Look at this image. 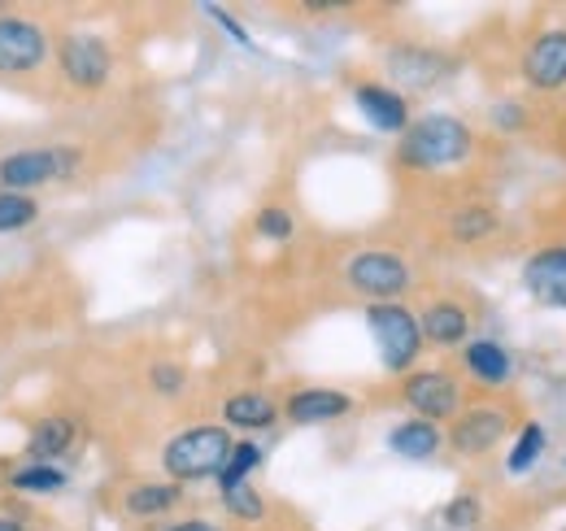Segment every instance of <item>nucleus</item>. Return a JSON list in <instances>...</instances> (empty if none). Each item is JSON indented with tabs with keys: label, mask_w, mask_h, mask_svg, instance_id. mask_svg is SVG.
I'll return each instance as SVG.
<instances>
[{
	"label": "nucleus",
	"mask_w": 566,
	"mask_h": 531,
	"mask_svg": "<svg viewBox=\"0 0 566 531\" xmlns=\"http://www.w3.org/2000/svg\"><path fill=\"white\" fill-rule=\"evenodd\" d=\"M523 79L536 92H558V87H566V27H545L523 49Z\"/></svg>",
	"instance_id": "7"
},
{
	"label": "nucleus",
	"mask_w": 566,
	"mask_h": 531,
	"mask_svg": "<svg viewBox=\"0 0 566 531\" xmlns=\"http://www.w3.org/2000/svg\"><path fill=\"white\" fill-rule=\"evenodd\" d=\"M388 70H392L397 83H406V87H427V83H436V79L444 74V58H436V53H427V49H392V53H388Z\"/></svg>",
	"instance_id": "19"
},
{
	"label": "nucleus",
	"mask_w": 566,
	"mask_h": 531,
	"mask_svg": "<svg viewBox=\"0 0 566 531\" xmlns=\"http://www.w3.org/2000/svg\"><path fill=\"white\" fill-rule=\"evenodd\" d=\"M206 13H210L213 22H218V27H222V31H227V35L235 40V44H244V49H253V35H249V31L240 27V18H235V13H227V9H218V4H206Z\"/></svg>",
	"instance_id": "31"
},
{
	"label": "nucleus",
	"mask_w": 566,
	"mask_h": 531,
	"mask_svg": "<svg viewBox=\"0 0 566 531\" xmlns=\"http://www.w3.org/2000/svg\"><path fill=\"white\" fill-rule=\"evenodd\" d=\"M262 466V449L253 445V440H235V449H231V458L227 466L218 470V488L227 492V488H240V483H249V475Z\"/></svg>",
	"instance_id": "23"
},
{
	"label": "nucleus",
	"mask_w": 566,
	"mask_h": 531,
	"mask_svg": "<svg viewBox=\"0 0 566 531\" xmlns=\"http://www.w3.org/2000/svg\"><path fill=\"white\" fill-rule=\"evenodd\" d=\"M406 405L415 409V418H427V423H444V418H458L462 414V384L444 371H419L406 379L401 388Z\"/></svg>",
	"instance_id": "5"
},
{
	"label": "nucleus",
	"mask_w": 566,
	"mask_h": 531,
	"mask_svg": "<svg viewBox=\"0 0 566 531\" xmlns=\"http://www.w3.org/2000/svg\"><path fill=\"white\" fill-rule=\"evenodd\" d=\"M49 40L35 22L27 18H0V74H27L44 66Z\"/></svg>",
	"instance_id": "10"
},
{
	"label": "nucleus",
	"mask_w": 566,
	"mask_h": 531,
	"mask_svg": "<svg viewBox=\"0 0 566 531\" xmlns=\"http://www.w3.org/2000/svg\"><path fill=\"white\" fill-rule=\"evenodd\" d=\"M71 166L74 153H66V148H27V153H13L0 162V184L9 192H22V188H35V184L66 175Z\"/></svg>",
	"instance_id": "8"
},
{
	"label": "nucleus",
	"mask_w": 566,
	"mask_h": 531,
	"mask_svg": "<svg viewBox=\"0 0 566 531\" xmlns=\"http://www.w3.org/2000/svg\"><path fill=\"white\" fill-rule=\"evenodd\" d=\"M354 409V397L340 393V388H301L292 393L283 414L296 423V427H323V423H336Z\"/></svg>",
	"instance_id": "13"
},
{
	"label": "nucleus",
	"mask_w": 566,
	"mask_h": 531,
	"mask_svg": "<svg viewBox=\"0 0 566 531\" xmlns=\"http://www.w3.org/2000/svg\"><path fill=\"white\" fill-rule=\"evenodd\" d=\"M462 362H467V375H471L475 384H484V388H505V384L518 375L514 353H510L505 344H496V340H467Z\"/></svg>",
	"instance_id": "14"
},
{
	"label": "nucleus",
	"mask_w": 566,
	"mask_h": 531,
	"mask_svg": "<svg viewBox=\"0 0 566 531\" xmlns=\"http://www.w3.org/2000/svg\"><path fill=\"white\" fill-rule=\"evenodd\" d=\"M523 288L536 305L566 310V244H545L523 266Z\"/></svg>",
	"instance_id": "9"
},
{
	"label": "nucleus",
	"mask_w": 566,
	"mask_h": 531,
	"mask_svg": "<svg viewBox=\"0 0 566 531\" xmlns=\"http://www.w3.org/2000/svg\"><path fill=\"white\" fill-rule=\"evenodd\" d=\"M354 105L361 110V118L384 135H406L410 132V105L397 87L388 83H357L354 87Z\"/></svg>",
	"instance_id": "11"
},
{
	"label": "nucleus",
	"mask_w": 566,
	"mask_h": 531,
	"mask_svg": "<svg viewBox=\"0 0 566 531\" xmlns=\"http://www.w3.org/2000/svg\"><path fill=\"white\" fill-rule=\"evenodd\" d=\"M493 127L505 135L514 132H527V105H518V101H496L493 105Z\"/></svg>",
	"instance_id": "30"
},
{
	"label": "nucleus",
	"mask_w": 566,
	"mask_h": 531,
	"mask_svg": "<svg viewBox=\"0 0 566 531\" xmlns=\"http://www.w3.org/2000/svg\"><path fill=\"white\" fill-rule=\"evenodd\" d=\"M179 506V483H136L127 492V514L136 519H161Z\"/></svg>",
	"instance_id": "20"
},
{
	"label": "nucleus",
	"mask_w": 566,
	"mask_h": 531,
	"mask_svg": "<svg viewBox=\"0 0 566 531\" xmlns=\"http://www.w3.org/2000/svg\"><path fill=\"white\" fill-rule=\"evenodd\" d=\"M161 531H222V528H213V523H201V519H188V523H170V528H161Z\"/></svg>",
	"instance_id": "32"
},
{
	"label": "nucleus",
	"mask_w": 566,
	"mask_h": 531,
	"mask_svg": "<svg viewBox=\"0 0 566 531\" xmlns=\"http://www.w3.org/2000/svg\"><path fill=\"white\" fill-rule=\"evenodd\" d=\"M0 531H22L18 523H9V519H0Z\"/></svg>",
	"instance_id": "33"
},
{
	"label": "nucleus",
	"mask_w": 566,
	"mask_h": 531,
	"mask_svg": "<svg viewBox=\"0 0 566 531\" xmlns=\"http://www.w3.org/2000/svg\"><path fill=\"white\" fill-rule=\"evenodd\" d=\"M505 431H510V414L501 405H475V409L453 418L449 445L462 458H484V454H493L496 445L505 440Z\"/></svg>",
	"instance_id": "6"
},
{
	"label": "nucleus",
	"mask_w": 566,
	"mask_h": 531,
	"mask_svg": "<svg viewBox=\"0 0 566 531\" xmlns=\"http://www.w3.org/2000/svg\"><path fill=\"white\" fill-rule=\"evenodd\" d=\"M258 236H266V240H287L292 231H296V222H292V214L280 209V205H266L262 214H258Z\"/></svg>",
	"instance_id": "29"
},
{
	"label": "nucleus",
	"mask_w": 566,
	"mask_h": 531,
	"mask_svg": "<svg viewBox=\"0 0 566 531\" xmlns=\"http://www.w3.org/2000/svg\"><path fill=\"white\" fill-rule=\"evenodd\" d=\"M496 231H501V214L493 205L475 200V205H462V209L449 214V236L458 244H484V240H493Z\"/></svg>",
	"instance_id": "18"
},
{
	"label": "nucleus",
	"mask_w": 566,
	"mask_h": 531,
	"mask_svg": "<svg viewBox=\"0 0 566 531\" xmlns=\"http://www.w3.org/2000/svg\"><path fill=\"white\" fill-rule=\"evenodd\" d=\"M109 66H114V58H109L105 40H96V35H66L62 40V70L74 87H83V92L101 87L109 79Z\"/></svg>",
	"instance_id": "12"
},
{
	"label": "nucleus",
	"mask_w": 566,
	"mask_h": 531,
	"mask_svg": "<svg viewBox=\"0 0 566 531\" xmlns=\"http://www.w3.org/2000/svg\"><path fill=\"white\" fill-rule=\"evenodd\" d=\"M13 488H22V492H57V488H66V475L53 462H35L13 475Z\"/></svg>",
	"instance_id": "24"
},
{
	"label": "nucleus",
	"mask_w": 566,
	"mask_h": 531,
	"mask_svg": "<svg viewBox=\"0 0 566 531\" xmlns=\"http://www.w3.org/2000/svg\"><path fill=\"white\" fill-rule=\"evenodd\" d=\"M480 519H484V501H480L475 492H458V497L444 506V528L471 531V528H480Z\"/></svg>",
	"instance_id": "25"
},
{
	"label": "nucleus",
	"mask_w": 566,
	"mask_h": 531,
	"mask_svg": "<svg viewBox=\"0 0 566 531\" xmlns=\"http://www.w3.org/2000/svg\"><path fill=\"white\" fill-rule=\"evenodd\" d=\"M545 445H549V431H545V423H523L518 427V436H514V449H510V458H505V470L510 475H527L532 466L545 458Z\"/></svg>",
	"instance_id": "21"
},
{
	"label": "nucleus",
	"mask_w": 566,
	"mask_h": 531,
	"mask_svg": "<svg viewBox=\"0 0 566 531\" xmlns=\"http://www.w3.org/2000/svg\"><path fill=\"white\" fill-rule=\"evenodd\" d=\"M148 384H153V393H161V397H175V393H184V384H188V371H184L179 362H157V366L148 371Z\"/></svg>",
	"instance_id": "28"
},
{
	"label": "nucleus",
	"mask_w": 566,
	"mask_h": 531,
	"mask_svg": "<svg viewBox=\"0 0 566 531\" xmlns=\"http://www.w3.org/2000/svg\"><path fill=\"white\" fill-rule=\"evenodd\" d=\"M345 274H349V288L361 292V296H370V301H392L415 279L410 262L401 253H388V249H361V253H354L349 266H345Z\"/></svg>",
	"instance_id": "4"
},
{
	"label": "nucleus",
	"mask_w": 566,
	"mask_h": 531,
	"mask_svg": "<svg viewBox=\"0 0 566 531\" xmlns=\"http://www.w3.org/2000/svg\"><path fill=\"white\" fill-rule=\"evenodd\" d=\"M71 445H74V423H71V418H44V423L31 431V454H35L40 462L62 458Z\"/></svg>",
	"instance_id": "22"
},
{
	"label": "nucleus",
	"mask_w": 566,
	"mask_h": 531,
	"mask_svg": "<svg viewBox=\"0 0 566 531\" xmlns=\"http://www.w3.org/2000/svg\"><path fill=\"white\" fill-rule=\"evenodd\" d=\"M423 327V344L436 348H467V335H471V314L458 305V301H431L419 319Z\"/></svg>",
	"instance_id": "15"
},
{
	"label": "nucleus",
	"mask_w": 566,
	"mask_h": 531,
	"mask_svg": "<svg viewBox=\"0 0 566 531\" xmlns=\"http://www.w3.org/2000/svg\"><path fill=\"white\" fill-rule=\"evenodd\" d=\"M235 449L231 431L227 427H213V423H201V427H188L179 431L166 454H161V466L166 475H175L179 483H192V479H218V470L227 466Z\"/></svg>",
	"instance_id": "2"
},
{
	"label": "nucleus",
	"mask_w": 566,
	"mask_h": 531,
	"mask_svg": "<svg viewBox=\"0 0 566 531\" xmlns=\"http://www.w3.org/2000/svg\"><path fill=\"white\" fill-rule=\"evenodd\" d=\"M27 222H35V200L22 192H0V236L22 231Z\"/></svg>",
	"instance_id": "27"
},
{
	"label": "nucleus",
	"mask_w": 566,
	"mask_h": 531,
	"mask_svg": "<svg viewBox=\"0 0 566 531\" xmlns=\"http://www.w3.org/2000/svg\"><path fill=\"white\" fill-rule=\"evenodd\" d=\"M366 327H370L375 353H379V362H384L388 375H406L419 362V353H423V327H419V319L406 305L375 301L366 310Z\"/></svg>",
	"instance_id": "3"
},
{
	"label": "nucleus",
	"mask_w": 566,
	"mask_h": 531,
	"mask_svg": "<svg viewBox=\"0 0 566 531\" xmlns=\"http://www.w3.org/2000/svg\"><path fill=\"white\" fill-rule=\"evenodd\" d=\"M222 501H227V510H231L235 519H244V523H258V519L266 514V501H262V492H258L253 483L227 488V492H222Z\"/></svg>",
	"instance_id": "26"
},
{
	"label": "nucleus",
	"mask_w": 566,
	"mask_h": 531,
	"mask_svg": "<svg viewBox=\"0 0 566 531\" xmlns=\"http://www.w3.org/2000/svg\"><path fill=\"white\" fill-rule=\"evenodd\" d=\"M222 418L227 427H240V431H262L280 418V405L266 397V393H235V397L222 400Z\"/></svg>",
	"instance_id": "17"
},
{
	"label": "nucleus",
	"mask_w": 566,
	"mask_h": 531,
	"mask_svg": "<svg viewBox=\"0 0 566 531\" xmlns=\"http://www.w3.org/2000/svg\"><path fill=\"white\" fill-rule=\"evenodd\" d=\"M471 127L453 114H427L419 123H410V132L401 135V166L410 170H449L458 162H467L471 153Z\"/></svg>",
	"instance_id": "1"
},
{
	"label": "nucleus",
	"mask_w": 566,
	"mask_h": 531,
	"mask_svg": "<svg viewBox=\"0 0 566 531\" xmlns=\"http://www.w3.org/2000/svg\"><path fill=\"white\" fill-rule=\"evenodd\" d=\"M440 440H444L440 427L427 423V418H406V423H397V427L388 431V449H392L397 458H406V462H427V458H436Z\"/></svg>",
	"instance_id": "16"
}]
</instances>
